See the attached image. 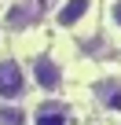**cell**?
Returning a JSON list of instances; mask_svg holds the SVG:
<instances>
[{
    "mask_svg": "<svg viewBox=\"0 0 121 125\" xmlns=\"http://www.w3.org/2000/svg\"><path fill=\"white\" fill-rule=\"evenodd\" d=\"M29 92V77L15 59H0V103H15Z\"/></svg>",
    "mask_w": 121,
    "mask_h": 125,
    "instance_id": "obj_1",
    "label": "cell"
},
{
    "mask_svg": "<svg viewBox=\"0 0 121 125\" xmlns=\"http://www.w3.org/2000/svg\"><path fill=\"white\" fill-rule=\"evenodd\" d=\"M92 92H95V99H99L103 110L121 114V77H117V74H103V77L92 85Z\"/></svg>",
    "mask_w": 121,
    "mask_h": 125,
    "instance_id": "obj_2",
    "label": "cell"
},
{
    "mask_svg": "<svg viewBox=\"0 0 121 125\" xmlns=\"http://www.w3.org/2000/svg\"><path fill=\"white\" fill-rule=\"evenodd\" d=\"M92 15V0H63V8L55 11V26L59 30H74Z\"/></svg>",
    "mask_w": 121,
    "mask_h": 125,
    "instance_id": "obj_3",
    "label": "cell"
},
{
    "mask_svg": "<svg viewBox=\"0 0 121 125\" xmlns=\"http://www.w3.org/2000/svg\"><path fill=\"white\" fill-rule=\"evenodd\" d=\"M33 125H70V107L63 99H44L33 110Z\"/></svg>",
    "mask_w": 121,
    "mask_h": 125,
    "instance_id": "obj_4",
    "label": "cell"
},
{
    "mask_svg": "<svg viewBox=\"0 0 121 125\" xmlns=\"http://www.w3.org/2000/svg\"><path fill=\"white\" fill-rule=\"evenodd\" d=\"M33 81H37L40 88H48V92H55L59 85H63V66H59L55 59H48V55H40V59L33 62Z\"/></svg>",
    "mask_w": 121,
    "mask_h": 125,
    "instance_id": "obj_5",
    "label": "cell"
},
{
    "mask_svg": "<svg viewBox=\"0 0 121 125\" xmlns=\"http://www.w3.org/2000/svg\"><path fill=\"white\" fill-rule=\"evenodd\" d=\"M0 125H26V110L15 103H0Z\"/></svg>",
    "mask_w": 121,
    "mask_h": 125,
    "instance_id": "obj_6",
    "label": "cell"
},
{
    "mask_svg": "<svg viewBox=\"0 0 121 125\" xmlns=\"http://www.w3.org/2000/svg\"><path fill=\"white\" fill-rule=\"evenodd\" d=\"M106 26L121 33V0H106Z\"/></svg>",
    "mask_w": 121,
    "mask_h": 125,
    "instance_id": "obj_7",
    "label": "cell"
}]
</instances>
